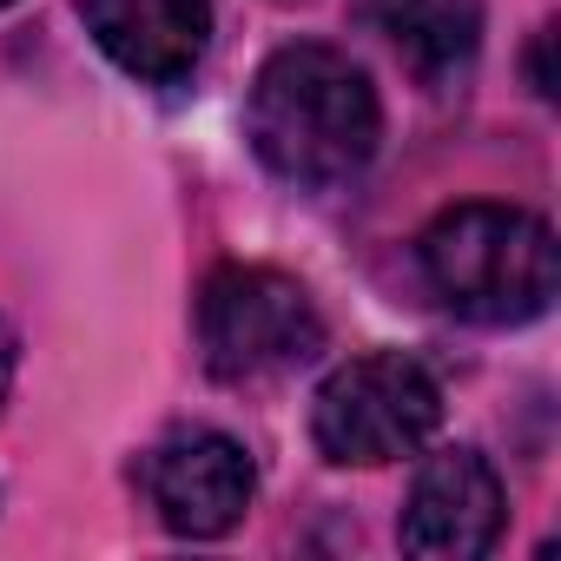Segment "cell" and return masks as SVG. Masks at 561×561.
Masks as SVG:
<instances>
[{"mask_svg": "<svg viewBox=\"0 0 561 561\" xmlns=\"http://www.w3.org/2000/svg\"><path fill=\"white\" fill-rule=\"evenodd\" d=\"M244 139L277 185L344 192L370 172L383 146V106H377L370 73L351 54L324 41H291L251 80Z\"/></svg>", "mask_w": 561, "mask_h": 561, "instance_id": "6da1fadb", "label": "cell"}, {"mask_svg": "<svg viewBox=\"0 0 561 561\" xmlns=\"http://www.w3.org/2000/svg\"><path fill=\"white\" fill-rule=\"evenodd\" d=\"M423 285L443 298V311L469 324H528L554 305L561 257L548 218L522 205H449L423 238H416Z\"/></svg>", "mask_w": 561, "mask_h": 561, "instance_id": "7a4b0ae2", "label": "cell"}, {"mask_svg": "<svg viewBox=\"0 0 561 561\" xmlns=\"http://www.w3.org/2000/svg\"><path fill=\"white\" fill-rule=\"evenodd\" d=\"M324 311L271 264H218L198 291V357L218 383H271L324 357Z\"/></svg>", "mask_w": 561, "mask_h": 561, "instance_id": "3957f363", "label": "cell"}, {"mask_svg": "<svg viewBox=\"0 0 561 561\" xmlns=\"http://www.w3.org/2000/svg\"><path fill=\"white\" fill-rule=\"evenodd\" d=\"M436 423H443V383L403 351L351 357L344 370L324 377L311 403V436L344 469L403 462L436 436Z\"/></svg>", "mask_w": 561, "mask_h": 561, "instance_id": "277c9868", "label": "cell"}, {"mask_svg": "<svg viewBox=\"0 0 561 561\" xmlns=\"http://www.w3.org/2000/svg\"><path fill=\"white\" fill-rule=\"evenodd\" d=\"M139 482H146L152 515L172 535L218 541V535H231L244 522L257 469H251V449L238 436H225V430H172L165 443L146 449Z\"/></svg>", "mask_w": 561, "mask_h": 561, "instance_id": "5b68a950", "label": "cell"}, {"mask_svg": "<svg viewBox=\"0 0 561 561\" xmlns=\"http://www.w3.org/2000/svg\"><path fill=\"white\" fill-rule=\"evenodd\" d=\"M403 554L416 561H476L502 541V476L489 469L482 449H436L403 502L397 522Z\"/></svg>", "mask_w": 561, "mask_h": 561, "instance_id": "8992f818", "label": "cell"}, {"mask_svg": "<svg viewBox=\"0 0 561 561\" xmlns=\"http://www.w3.org/2000/svg\"><path fill=\"white\" fill-rule=\"evenodd\" d=\"M100 54L139 87H185L211 41V0H80Z\"/></svg>", "mask_w": 561, "mask_h": 561, "instance_id": "52a82bcc", "label": "cell"}, {"mask_svg": "<svg viewBox=\"0 0 561 561\" xmlns=\"http://www.w3.org/2000/svg\"><path fill=\"white\" fill-rule=\"evenodd\" d=\"M377 27L390 34L397 60L430 87L456 93L482 54V0H370Z\"/></svg>", "mask_w": 561, "mask_h": 561, "instance_id": "ba28073f", "label": "cell"}, {"mask_svg": "<svg viewBox=\"0 0 561 561\" xmlns=\"http://www.w3.org/2000/svg\"><path fill=\"white\" fill-rule=\"evenodd\" d=\"M14 370H21V337H14L8 318H0V403H8V390H14Z\"/></svg>", "mask_w": 561, "mask_h": 561, "instance_id": "9c48e42d", "label": "cell"}, {"mask_svg": "<svg viewBox=\"0 0 561 561\" xmlns=\"http://www.w3.org/2000/svg\"><path fill=\"white\" fill-rule=\"evenodd\" d=\"M0 8H14V0H0Z\"/></svg>", "mask_w": 561, "mask_h": 561, "instance_id": "30bf717a", "label": "cell"}]
</instances>
